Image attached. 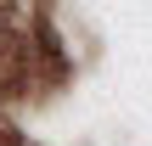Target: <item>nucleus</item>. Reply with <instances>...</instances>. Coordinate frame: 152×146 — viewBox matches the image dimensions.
I'll return each instance as SVG.
<instances>
[{"instance_id":"nucleus-1","label":"nucleus","mask_w":152,"mask_h":146,"mask_svg":"<svg viewBox=\"0 0 152 146\" xmlns=\"http://www.w3.org/2000/svg\"><path fill=\"white\" fill-rule=\"evenodd\" d=\"M0 146H23V141H17V135H6V129H0Z\"/></svg>"}]
</instances>
